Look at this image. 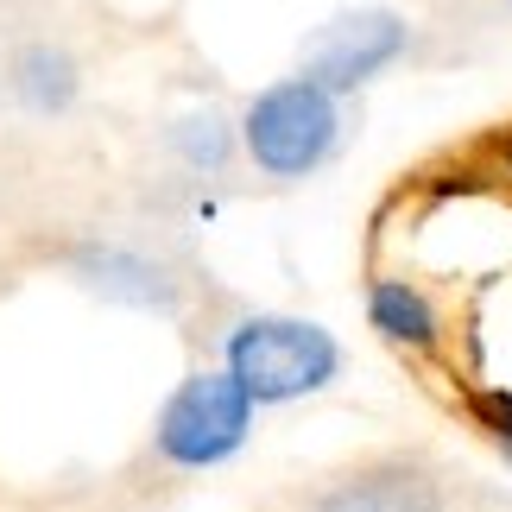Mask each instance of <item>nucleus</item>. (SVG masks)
I'll use <instances>...</instances> for the list:
<instances>
[{"mask_svg":"<svg viewBox=\"0 0 512 512\" xmlns=\"http://www.w3.org/2000/svg\"><path fill=\"white\" fill-rule=\"evenodd\" d=\"M241 146L266 177H310L329 165V152L342 146V95H329L310 76H285V83L260 89L241 114Z\"/></svg>","mask_w":512,"mask_h":512,"instance_id":"obj_2","label":"nucleus"},{"mask_svg":"<svg viewBox=\"0 0 512 512\" xmlns=\"http://www.w3.org/2000/svg\"><path fill=\"white\" fill-rule=\"evenodd\" d=\"M411 45V26L392 7H348L329 26L310 32L304 45V76L323 83L329 95H354L361 83H373L386 64H399Z\"/></svg>","mask_w":512,"mask_h":512,"instance_id":"obj_4","label":"nucleus"},{"mask_svg":"<svg viewBox=\"0 0 512 512\" xmlns=\"http://www.w3.org/2000/svg\"><path fill=\"white\" fill-rule=\"evenodd\" d=\"M222 367L253 392V405H291L323 392L342 373V348L323 323L304 317H247L222 336Z\"/></svg>","mask_w":512,"mask_h":512,"instance_id":"obj_1","label":"nucleus"},{"mask_svg":"<svg viewBox=\"0 0 512 512\" xmlns=\"http://www.w3.org/2000/svg\"><path fill=\"white\" fill-rule=\"evenodd\" d=\"M253 392L234 380L228 367H209V373H190L184 386L165 399L159 411V456L171 468H222L228 456H241V443L253 437Z\"/></svg>","mask_w":512,"mask_h":512,"instance_id":"obj_3","label":"nucleus"},{"mask_svg":"<svg viewBox=\"0 0 512 512\" xmlns=\"http://www.w3.org/2000/svg\"><path fill=\"white\" fill-rule=\"evenodd\" d=\"M13 89H19V102L38 108V114L70 108V102H76V64H70V51H57V45H26V51L13 57Z\"/></svg>","mask_w":512,"mask_h":512,"instance_id":"obj_6","label":"nucleus"},{"mask_svg":"<svg viewBox=\"0 0 512 512\" xmlns=\"http://www.w3.org/2000/svg\"><path fill=\"white\" fill-rule=\"evenodd\" d=\"M500 159H506V171H512V133H500Z\"/></svg>","mask_w":512,"mask_h":512,"instance_id":"obj_9","label":"nucleus"},{"mask_svg":"<svg viewBox=\"0 0 512 512\" xmlns=\"http://www.w3.org/2000/svg\"><path fill=\"white\" fill-rule=\"evenodd\" d=\"M323 512H437V494H430L424 481H354L342 487V494H329Z\"/></svg>","mask_w":512,"mask_h":512,"instance_id":"obj_7","label":"nucleus"},{"mask_svg":"<svg viewBox=\"0 0 512 512\" xmlns=\"http://www.w3.org/2000/svg\"><path fill=\"white\" fill-rule=\"evenodd\" d=\"M171 152L190 159L196 171H222L234 159V127L222 121V114H190V121L171 127Z\"/></svg>","mask_w":512,"mask_h":512,"instance_id":"obj_8","label":"nucleus"},{"mask_svg":"<svg viewBox=\"0 0 512 512\" xmlns=\"http://www.w3.org/2000/svg\"><path fill=\"white\" fill-rule=\"evenodd\" d=\"M367 323H373V336H386L392 348L430 354V348L443 342L437 304H430L418 285H405V279H373V285H367Z\"/></svg>","mask_w":512,"mask_h":512,"instance_id":"obj_5","label":"nucleus"}]
</instances>
